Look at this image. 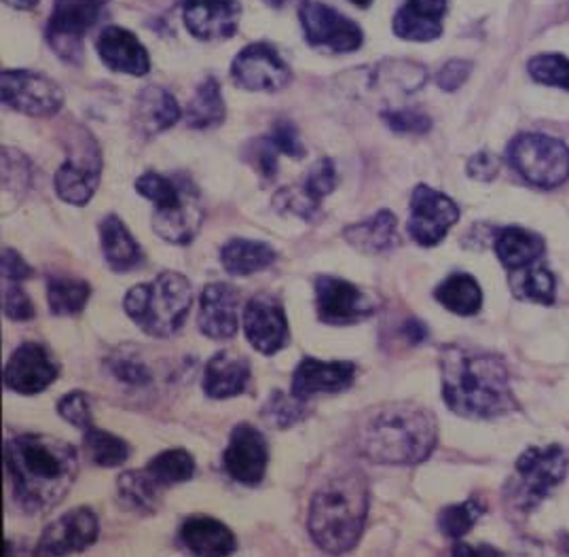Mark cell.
Returning a JSON list of instances; mask_svg holds the SVG:
<instances>
[{"instance_id": "cb8c5ba5", "label": "cell", "mask_w": 569, "mask_h": 557, "mask_svg": "<svg viewBox=\"0 0 569 557\" xmlns=\"http://www.w3.org/2000/svg\"><path fill=\"white\" fill-rule=\"evenodd\" d=\"M250 381V362L236 350H220L203 369V392L210 399H231L246 392Z\"/></svg>"}, {"instance_id": "bcb514c9", "label": "cell", "mask_w": 569, "mask_h": 557, "mask_svg": "<svg viewBox=\"0 0 569 557\" xmlns=\"http://www.w3.org/2000/svg\"><path fill=\"white\" fill-rule=\"evenodd\" d=\"M2 312L9 320H16V322L34 318V306H32L30 297L20 289L18 282L4 280V285H2Z\"/></svg>"}, {"instance_id": "9a60e30c", "label": "cell", "mask_w": 569, "mask_h": 557, "mask_svg": "<svg viewBox=\"0 0 569 557\" xmlns=\"http://www.w3.org/2000/svg\"><path fill=\"white\" fill-rule=\"evenodd\" d=\"M233 81L248 91H280L292 81V72L280 53L267 43L241 49L231 64Z\"/></svg>"}, {"instance_id": "7a4b0ae2", "label": "cell", "mask_w": 569, "mask_h": 557, "mask_svg": "<svg viewBox=\"0 0 569 557\" xmlns=\"http://www.w3.org/2000/svg\"><path fill=\"white\" fill-rule=\"evenodd\" d=\"M442 399L463 418L487 420L515 409L502 358L470 346H447L440 352Z\"/></svg>"}, {"instance_id": "277c9868", "label": "cell", "mask_w": 569, "mask_h": 557, "mask_svg": "<svg viewBox=\"0 0 569 557\" xmlns=\"http://www.w3.org/2000/svg\"><path fill=\"white\" fill-rule=\"evenodd\" d=\"M369 484L362 470L348 468L329 477L309 503L307 530L325 554H348L365 533Z\"/></svg>"}, {"instance_id": "f1b7e54d", "label": "cell", "mask_w": 569, "mask_h": 557, "mask_svg": "<svg viewBox=\"0 0 569 557\" xmlns=\"http://www.w3.org/2000/svg\"><path fill=\"white\" fill-rule=\"evenodd\" d=\"M100 245L107 266L117 273L136 269L144 261V250L133 240L126 223L114 215H109L100 223Z\"/></svg>"}, {"instance_id": "ffe728a7", "label": "cell", "mask_w": 569, "mask_h": 557, "mask_svg": "<svg viewBox=\"0 0 569 557\" xmlns=\"http://www.w3.org/2000/svg\"><path fill=\"white\" fill-rule=\"evenodd\" d=\"M240 290L224 282H212L201 292L199 331L217 339H233L240 329Z\"/></svg>"}, {"instance_id": "74e56055", "label": "cell", "mask_w": 569, "mask_h": 557, "mask_svg": "<svg viewBox=\"0 0 569 557\" xmlns=\"http://www.w3.org/2000/svg\"><path fill=\"white\" fill-rule=\"evenodd\" d=\"M83 444L88 449L89 458L98 467H121L130 458V446L121 437L112 435L109 430H100L96 426L86 430Z\"/></svg>"}, {"instance_id": "5bb4252c", "label": "cell", "mask_w": 569, "mask_h": 557, "mask_svg": "<svg viewBox=\"0 0 569 557\" xmlns=\"http://www.w3.org/2000/svg\"><path fill=\"white\" fill-rule=\"evenodd\" d=\"M243 334L250 346L264 357L280 352L288 344V320L280 299L271 292H257L243 308Z\"/></svg>"}, {"instance_id": "e575fe53", "label": "cell", "mask_w": 569, "mask_h": 557, "mask_svg": "<svg viewBox=\"0 0 569 557\" xmlns=\"http://www.w3.org/2000/svg\"><path fill=\"white\" fill-rule=\"evenodd\" d=\"M91 297V287L81 278L51 276L47 280L49 310L56 316H77L83 312Z\"/></svg>"}, {"instance_id": "60d3db41", "label": "cell", "mask_w": 569, "mask_h": 557, "mask_svg": "<svg viewBox=\"0 0 569 557\" xmlns=\"http://www.w3.org/2000/svg\"><path fill=\"white\" fill-rule=\"evenodd\" d=\"M482 505L477 498H470L460 505H451L438 515V528L447 538H461L472 530V526L481 519Z\"/></svg>"}, {"instance_id": "9f6ffc18", "label": "cell", "mask_w": 569, "mask_h": 557, "mask_svg": "<svg viewBox=\"0 0 569 557\" xmlns=\"http://www.w3.org/2000/svg\"><path fill=\"white\" fill-rule=\"evenodd\" d=\"M2 2L9 7H16V9H32L39 0H2Z\"/></svg>"}, {"instance_id": "30bf717a", "label": "cell", "mask_w": 569, "mask_h": 557, "mask_svg": "<svg viewBox=\"0 0 569 557\" xmlns=\"http://www.w3.org/2000/svg\"><path fill=\"white\" fill-rule=\"evenodd\" d=\"M109 0H56L47 26V41L70 64H79L83 56V37L96 23Z\"/></svg>"}, {"instance_id": "11a10c76", "label": "cell", "mask_w": 569, "mask_h": 557, "mask_svg": "<svg viewBox=\"0 0 569 557\" xmlns=\"http://www.w3.org/2000/svg\"><path fill=\"white\" fill-rule=\"evenodd\" d=\"M402 334H405L409 344L417 346V344L426 341V337H428V329L423 327V322H419L416 318H409V320L405 322V327H402Z\"/></svg>"}, {"instance_id": "1f68e13d", "label": "cell", "mask_w": 569, "mask_h": 557, "mask_svg": "<svg viewBox=\"0 0 569 557\" xmlns=\"http://www.w3.org/2000/svg\"><path fill=\"white\" fill-rule=\"evenodd\" d=\"M117 488H119V498H121L123 507H128L130 511L149 515V513L157 511L161 505L163 486L147 468L123 473L117 481Z\"/></svg>"}, {"instance_id": "603a6c76", "label": "cell", "mask_w": 569, "mask_h": 557, "mask_svg": "<svg viewBox=\"0 0 569 557\" xmlns=\"http://www.w3.org/2000/svg\"><path fill=\"white\" fill-rule=\"evenodd\" d=\"M203 223V206L198 189L187 179L184 200L172 210H154L153 229L159 238L170 245H191Z\"/></svg>"}, {"instance_id": "e0dca14e", "label": "cell", "mask_w": 569, "mask_h": 557, "mask_svg": "<svg viewBox=\"0 0 569 557\" xmlns=\"http://www.w3.org/2000/svg\"><path fill=\"white\" fill-rule=\"evenodd\" d=\"M267 462L269 449L263 432L250 424H238L231 430L229 444L222 454V467L227 475L241 486H259L263 481Z\"/></svg>"}, {"instance_id": "3957f363", "label": "cell", "mask_w": 569, "mask_h": 557, "mask_svg": "<svg viewBox=\"0 0 569 557\" xmlns=\"http://www.w3.org/2000/svg\"><path fill=\"white\" fill-rule=\"evenodd\" d=\"M437 441V416L411 401L375 405L356 426L358 451L377 465H419Z\"/></svg>"}, {"instance_id": "8d00e7d4", "label": "cell", "mask_w": 569, "mask_h": 557, "mask_svg": "<svg viewBox=\"0 0 569 557\" xmlns=\"http://www.w3.org/2000/svg\"><path fill=\"white\" fill-rule=\"evenodd\" d=\"M147 470L163 488H170L176 484L189 481L196 475V460L187 449H166L159 456H154L147 465Z\"/></svg>"}, {"instance_id": "8992f818", "label": "cell", "mask_w": 569, "mask_h": 557, "mask_svg": "<svg viewBox=\"0 0 569 557\" xmlns=\"http://www.w3.org/2000/svg\"><path fill=\"white\" fill-rule=\"evenodd\" d=\"M512 486L506 490L510 509L531 511L559 486L568 473V456L559 446L529 447L515 465Z\"/></svg>"}, {"instance_id": "7bdbcfd3", "label": "cell", "mask_w": 569, "mask_h": 557, "mask_svg": "<svg viewBox=\"0 0 569 557\" xmlns=\"http://www.w3.org/2000/svg\"><path fill=\"white\" fill-rule=\"evenodd\" d=\"M519 282V295L529 301L550 306L555 301V276L545 266H529Z\"/></svg>"}, {"instance_id": "f546056e", "label": "cell", "mask_w": 569, "mask_h": 557, "mask_svg": "<svg viewBox=\"0 0 569 557\" xmlns=\"http://www.w3.org/2000/svg\"><path fill=\"white\" fill-rule=\"evenodd\" d=\"M547 250L545 240L538 233H531L521 227H503L496 236V252L502 266L510 271L533 266Z\"/></svg>"}, {"instance_id": "d6986e66", "label": "cell", "mask_w": 569, "mask_h": 557, "mask_svg": "<svg viewBox=\"0 0 569 557\" xmlns=\"http://www.w3.org/2000/svg\"><path fill=\"white\" fill-rule=\"evenodd\" d=\"M182 18L199 41H224L240 26L241 4L238 0H184Z\"/></svg>"}, {"instance_id": "d590c367", "label": "cell", "mask_w": 569, "mask_h": 557, "mask_svg": "<svg viewBox=\"0 0 569 557\" xmlns=\"http://www.w3.org/2000/svg\"><path fill=\"white\" fill-rule=\"evenodd\" d=\"M136 191L138 196L153 201L157 210H172L184 200L187 179H170L157 172H144L136 180Z\"/></svg>"}, {"instance_id": "7c38bea8", "label": "cell", "mask_w": 569, "mask_h": 557, "mask_svg": "<svg viewBox=\"0 0 569 557\" xmlns=\"http://www.w3.org/2000/svg\"><path fill=\"white\" fill-rule=\"evenodd\" d=\"M316 310L318 318L332 327L356 325L377 312V304L369 292L358 289L337 276L316 278Z\"/></svg>"}, {"instance_id": "7dc6e473", "label": "cell", "mask_w": 569, "mask_h": 557, "mask_svg": "<svg viewBox=\"0 0 569 557\" xmlns=\"http://www.w3.org/2000/svg\"><path fill=\"white\" fill-rule=\"evenodd\" d=\"M58 414L67 420L68 424L88 430L93 426V416H91V405H89L88 395L81 390L68 392L58 402Z\"/></svg>"}, {"instance_id": "7402d4cb", "label": "cell", "mask_w": 569, "mask_h": 557, "mask_svg": "<svg viewBox=\"0 0 569 557\" xmlns=\"http://www.w3.org/2000/svg\"><path fill=\"white\" fill-rule=\"evenodd\" d=\"M96 51L102 64L112 72H123L132 77H142L149 72L151 60L147 47L138 41V37L119 26H109L100 32L96 41Z\"/></svg>"}, {"instance_id": "2e32d148", "label": "cell", "mask_w": 569, "mask_h": 557, "mask_svg": "<svg viewBox=\"0 0 569 557\" xmlns=\"http://www.w3.org/2000/svg\"><path fill=\"white\" fill-rule=\"evenodd\" d=\"M60 378V365L39 341H23L4 365V386L18 395H39Z\"/></svg>"}, {"instance_id": "b9f144b4", "label": "cell", "mask_w": 569, "mask_h": 557, "mask_svg": "<svg viewBox=\"0 0 569 557\" xmlns=\"http://www.w3.org/2000/svg\"><path fill=\"white\" fill-rule=\"evenodd\" d=\"M529 74L533 81L569 90V60L559 53H540L529 60Z\"/></svg>"}, {"instance_id": "ac0fdd59", "label": "cell", "mask_w": 569, "mask_h": 557, "mask_svg": "<svg viewBox=\"0 0 569 557\" xmlns=\"http://www.w3.org/2000/svg\"><path fill=\"white\" fill-rule=\"evenodd\" d=\"M100 535L96 513L89 507H79L64 513L60 519L47 526L37 545V556H70L91 547Z\"/></svg>"}, {"instance_id": "f6af8a7d", "label": "cell", "mask_w": 569, "mask_h": 557, "mask_svg": "<svg viewBox=\"0 0 569 557\" xmlns=\"http://www.w3.org/2000/svg\"><path fill=\"white\" fill-rule=\"evenodd\" d=\"M335 187H337V170H335L332 159L325 157L309 170L301 189L309 200L313 201L316 206H320V201L330 196Z\"/></svg>"}, {"instance_id": "816d5d0a", "label": "cell", "mask_w": 569, "mask_h": 557, "mask_svg": "<svg viewBox=\"0 0 569 557\" xmlns=\"http://www.w3.org/2000/svg\"><path fill=\"white\" fill-rule=\"evenodd\" d=\"M0 271H2V280H11V282H22L32 276V268L23 261L13 248H4L2 250V259H0Z\"/></svg>"}, {"instance_id": "4dcf8cb0", "label": "cell", "mask_w": 569, "mask_h": 557, "mask_svg": "<svg viewBox=\"0 0 569 557\" xmlns=\"http://www.w3.org/2000/svg\"><path fill=\"white\" fill-rule=\"evenodd\" d=\"M278 259V252L259 240H241L236 238L222 246L220 250V263L231 276H252L257 271L273 266Z\"/></svg>"}, {"instance_id": "6f0895ef", "label": "cell", "mask_w": 569, "mask_h": 557, "mask_svg": "<svg viewBox=\"0 0 569 557\" xmlns=\"http://www.w3.org/2000/svg\"><path fill=\"white\" fill-rule=\"evenodd\" d=\"M350 2H353L356 7H362V9H367V7H371L372 0H350Z\"/></svg>"}, {"instance_id": "680465c9", "label": "cell", "mask_w": 569, "mask_h": 557, "mask_svg": "<svg viewBox=\"0 0 569 557\" xmlns=\"http://www.w3.org/2000/svg\"><path fill=\"white\" fill-rule=\"evenodd\" d=\"M269 4H273V7H280V4H284L288 0H267Z\"/></svg>"}, {"instance_id": "4fadbf2b", "label": "cell", "mask_w": 569, "mask_h": 557, "mask_svg": "<svg viewBox=\"0 0 569 557\" xmlns=\"http://www.w3.org/2000/svg\"><path fill=\"white\" fill-rule=\"evenodd\" d=\"M458 219L460 208L456 201L428 185H417L411 196L409 219V233L417 245L426 248L440 245Z\"/></svg>"}, {"instance_id": "db71d44e", "label": "cell", "mask_w": 569, "mask_h": 557, "mask_svg": "<svg viewBox=\"0 0 569 557\" xmlns=\"http://www.w3.org/2000/svg\"><path fill=\"white\" fill-rule=\"evenodd\" d=\"M278 153L280 151L273 147V142L269 138H264L263 142L257 147V153H254L257 166L267 179L276 177V172H278Z\"/></svg>"}, {"instance_id": "c3c4849f", "label": "cell", "mask_w": 569, "mask_h": 557, "mask_svg": "<svg viewBox=\"0 0 569 557\" xmlns=\"http://www.w3.org/2000/svg\"><path fill=\"white\" fill-rule=\"evenodd\" d=\"M383 121L390 126V130L400 132V135H426L432 128V119L423 112L411 111H383L381 112Z\"/></svg>"}, {"instance_id": "484cf974", "label": "cell", "mask_w": 569, "mask_h": 557, "mask_svg": "<svg viewBox=\"0 0 569 557\" xmlns=\"http://www.w3.org/2000/svg\"><path fill=\"white\" fill-rule=\"evenodd\" d=\"M180 119V107L174 96L166 88L147 86L138 91L133 100L132 121L136 132L144 138H153L176 126Z\"/></svg>"}, {"instance_id": "d6a6232c", "label": "cell", "mask_w": 569, "mask_h": 557, "mask_svg": "<svg viewBox=\"0 0 569 557\" xmlns=\"http://www.w3.org/2000/svg\"><path fill=\"white\" fill-rule=\"evenodd\" d=\"M224 117L227 107L220 93L219 81L214 77H206L187 107V126L193 130H212L219 128Z\"/></svg>"}, {"instance_id": "52a82bcc", "label": "cell", "mask_w": 569, "mask_h": 557, "mask_svg": "<svg viewBox=\"0 0 569 557\" xmlns=\"http://www.w3.org/2000/svg\"><path fill=\"white\" fill-rule=\"evenodd\" d=\"M506 159L519 177L540 189H555L569 179L568 145L552 136H517L508 145Z\"/></svg>"}, {"instance_id": "836d02e7", "label": "cell", "mask_w": 569, "mask_h": 557, "mask_svg": "<svg viewBox=\"0 0 569 557\" xmlns=\"http://www.w3.org/2000/svg\"><path fill=\"white\" fill-rule=\"evenodd\" d=\"M435 297L449 312L460 316H472L482 306L481 285L470 273H451L438 285Z\"/></svg>"}, {"instance_id": "4316f807", "label": "cell", "mask_w": 569, "mask_h": 557, "mask_svg": "<svg viewBox=\"0 0 569 557\" xmlns=\"http://www.w3.org/2000/svg\"><path fill=\"white\" fill-rule=\"evenodd\" d=\"M178 540L196 556H231L238 547L236 535L214 517L193 515L180 526Z\"/></svg>"}, {"instance_id": "ee69618b", "label": "cell", "mask_w": 569, "mask_h": 557, "mask_svg": "<svg viewBox=\"0 0 569 557\" xmlns=\"http://www.w3.org/2000/svg\"><path fill=\"white\" fill-rule=\"evenodd\" d=\"M30 185V163L16 149H2V189L4 193H23Z\"/></svg>"}, {"instance_id": "f35d334b", "label": "cell", "mask_w": 569, "mask_h": 557, "mask_svg": "<svg viewBox=\"0 0 569 557\" xmlns=\"http://www.w3.org/2000/svg\"><path fill=\"white\" fill-rule=\"evenodd\" d=\"M307 414H309L307 401L295 397L292 392L284 395L282 390H273L261 409L264 422L271 428H282V430L306 420Z\"/></svg>"}, {"instance_id": "83f0119b", "label": "cell", "mask_w": 569, "mask_h": 557, "mask_svg": "<svg viewBox=\"0 0 569 557\" xmlns=\"http://www.w3.org/2000/svg\"><path fill=\"white\" fill-rule=\"evenodd\" d=\"M343 238L362 255H379L392 250L400 242L398 221L390 210H379L371 219L346 227Z\"/></svg>"}, {"instance_id": "f5cc1de1", "label": "cell", "mask_w": 569, "mask_h": 557, "mask_svg": "<svg viewBox=\"0 0 569 557\" xmlns=\"http://www.w3.org/2000/svg\"><path fill=\"white\" fill-rule=\"evenodd\" d=\"M500 172V159L491 153H477L468 161V177L475 180H493Z\"/></svg>"}, {"instance_id": "8fae6325", "label": "cell", "mask_w": 569, "mask_h": 557, "mask_svg": "<svg viewBox=\"0 0 569 557\" xmlns=\"http://www.w3.org/2000/svg\"><path fill=\"white\" fill-rule=\"evenodd\" d=\"M299 20L306 32L307 43L316 49L350 53L365 43L362 28L325 2H303L299 9Z\"/></svg>"}, {"instance_id": "ab89813d", "label": "cell", "mask_w": 569, "mask_h": 557, "mask_svg": "<svg viewBox=\"0 0 569 557\" xmlns=\"http://www.w3.org/2000/svg\"><path fill=\"white\" fill-rule=\"evenodd\" d=\"M110 376L119 379L126 386L132 388H144L153 381V374L147 367V362L133 352L132 348H119L112 357L107 360Z\"/></svg>"}, {"instance_id": "f907efd6", "label": "cell", "mask_w": 569, "mask_h": 557, "mask_svg": "<svg viewBox=\"0 0 569 557\" xmlns=\"http://www.w3.org/2000/svg\"><path fill=\"white\" fill-rule=\"evenodd\" d=\"M472 72V64L466 60H451L449 64L438 70L437 86L442 91L460 90L461 86L466 83V79Z\"/></svg>"}, {"instance_id": "ba28073f", "label": "cell", "mask_w": 569, "mask_h": 557, "mask_svg": "<svg viewBox=\"0 0 569 557\" xmlns=\"http://www.w3.org/2000/svg\"><path fill=\"white\" fill-rule=\"evenodd\" d=\"M102 157L100 149L88 130L79 128V135L70 138L68 159L56 172V193L74 206H86L100 182Z\"/></svg>"}, {"instance_id": "9c48e42d", "label": "cell", "mask_w": 569, "mask_h": 557, "mask_svg": "<svg viewBox=\"0 0 569 557\" xmlns=\"http://www.w3.org/2000/svg\"><path fill=\"white\" fill-rule=\"evenodd\" d=\"M2 105L30 117H53L64 105V91L43 72L2 70Z\"/></svg>"}, {"instance_id": "d4e9b609", "label": "cell", "mask_w": 569, "mask_h": 557, "mask_svg": "<svg viewBox=\"0 0 569 557\" xmlns=\"http://www.w3.org/2000/svg\"><path fill=\"white\" fill-rule=\"evenodd\" d=\"M449 0H407L395 18L396 37L428 43L442 34V20Z\"/></svg>"}, {"instance_id": "44dd1931", "label": "cell", "mask_w": 569, "mask_h": 557, "mask_svg": "<svg viewBox=\"0 0 569 557\" xmlns=\"http://www.w3.org/2000/svg\"><path fill=\"white\" fill-rule=\"evenodd\" d=\"M356 379V365L350 360H320L307 357L297 365L292 374L290 392L299 399H311L313 395H335L348 390Z\"/></svg>"}, {"instance_id": "5b68a950", "label": "cell", "mask_w": 569, "mask_h": 557, "mask_svg": "<svg viewBox=\"0 0 569 557\" xmlns=\"http://www.w3.org/2000/svg\"><path fill=\"white\" fill-rule=\"evenodd\" d=\"M126 314L151 337H170L193 308L191 282L178 271H163L151 282L136 285L123 299Z\"/></svg>"}, {"instance_id": "6da1fadb", "label": "cell", "mask_w": 569, "mask_h": 557, "mask_svg": "<svg viewBox=\"0 0 569 557\" xmlns=\"http://www.w3.org/2000/svg\"><path fill=\"white\" fill-rule=\"evenodd\" d=\"M4 465L23 511L47 513L72 490L79 475V454L64 439L28 432L4 444Z\"/></svg>"}, {"instance_id": "681fc988", "label": "cell", "mask_w": 569, "mask_h": 557, "mask_svg": "<svg viewBox=\"0 0 569 557\" xmlns=\"http://www.w3.org/2000/svg\"><path fill=\"white\" fill-rule=\"evenodd\" d=\"M269 140L284 156L297 157V159L306 157V147H303V142L299 138V130L290 121H278L273 126V130H271Z\"/></svg>"}]
</instances>
